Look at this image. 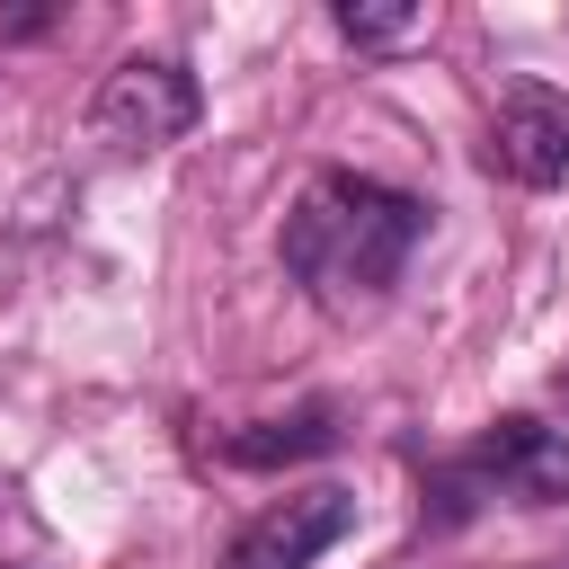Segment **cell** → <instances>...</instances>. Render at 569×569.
<instances>
[{
    "mask_svg": "<svg viewBox=\"0 0 569 569\" xmlns=\"http://www.w3.org/2000/svg\"><path fill=\"white\" fill-rule=\"evenodd\" d=\"M445 525L453 516H471V489H498V498H516V507H560L569 498V436L560 427H542V418H498L445 480Z\"/></svg>",
    "mask_w": 569,
    "mask_h": 569,
    "instance_id": "2",
    "label": "cell"
},
{
    "mask_svg": "<svg viewBox=\"0 0 569 569\" xmlns=\"http://www.w3.org/2000/svg\"><path fill=\"white\" fill-rule=\"evenodd\" d=\"M356 533V489H302L267 516H249L222 551V569H311L329 542Z\"/></svg>",
    "mask_w": 569,
    "mask_h": 569,
    "instance_id": "5",
    "label": "cell"
},
{
    "mask_svg": "<svg viewBox=\"0 0 569 569\" xmlns=\"http://www.w3.org/2000/svg\"><path fill=\"white\" fill-rule=\"evenodd\" d=\"M418 240H427V196L365 169H320L284 213V267L320 311H373L418 258Z\"/></svg>",
    "mask_w": 569,
    "mask_h": 569,
    "instance_id": "1",
    "label": "cell"
},
{
    "mask_svg": "<svg viewBox=\"0 0 569 569\" xmlns=\"http://www.w3.org/2000/svg\"><path fill=\"white\" fill-rule=\"evenodd\" d=\"M44 27H53L44 9H18V18H0V36H44Z\"/></svg>",
    "mask_w": 569,
    "mask_h": 569,
    "instance_id": "8",
    "label": "cell"
},
{
    "mask_svg": "<svg viewBox=\"0 0 569 569\" xmlns=\"http://www.w3.org/2000/svg\"><path fill=\"white\" fill-rule=\"evenodd\" d=\"M347 427H338V400H302L293 418H258L240 436H222V462L231 471H276V462H302V453H329Z\"/></svg>",
    "mask_w": 569,
    "mask_h": 569,
    "instance_id": "6",
    "label": "cell"
},
{
    "mask_svg": "<svg viewBox=\"0 0 569 569\" xmlns=\"http://www.w3.org/2000/svg\"><path fill=\"white\" fill-rule=\"evenodd\" d=\"M418 27H427V9H356V0H338V36H347V44H365V53L409 44Z\"/></svg>",
    "mask_w": 569,
    "mask_h": 569,
    "instance_id": "7",
    "label": "cell"
},
{
    "mask_svg": "<svg viewBox=\"0 0 569 569\" xmlns=\"http://www.w3.org/2000/svg\"><path fill=\"white\" fill-rule=\"evenodd\" d=\"M480 160H489L498 178H516V187H560V178H569V89L516 80V89L498 98V116H489Z\"/></svg>",
    "mask_w": 569,
    "mask_h": 569,
    "instance_id": "4",
    "label": "cell"
},
{
    "mask_svg": "<svg viewBox=\"0 0 569 569\" xmlns=\"http://www.w3.org/2000/svg\"><path fill=\"white\" fill-rule=\"evenodd\" d=\"M196 116H204V89H196V71L169 62V53L116 62V71L98 80V98H89L98 142H116V151H160V142L196 133Z\"/></svg>",
    "mask_w": 569,
    "mask_h": 569,
    "instance_id": "3",
    "label": "cell"
}]
</instances>
